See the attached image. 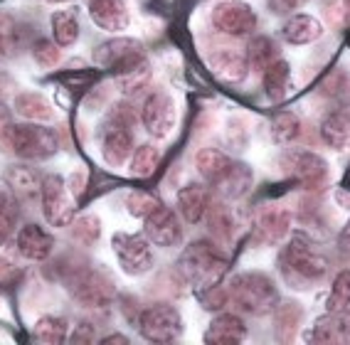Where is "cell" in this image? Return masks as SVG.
Masks as SVG:
<instances>
[{"mask_svg": "<svg viewBox=\"0 0 350 345\" xmlns=\"http://www.w3.org/2000/svg\"><path fill=\"white\" fill-rule=\"evenodd\" d=\"M47 3H52V5H59V3H72V0H47Z\"/></svg>", "mask_w": 350, "mask_h": 345, "instance_id": "51", "label": "cell"}, {"mask_svg": "<svg viewBox=\"0 0 350 345\" xmlns=\"http://www.w3.org/2000/svg\"><path fill=\"white\" fill-rule=\"evenodd\" d=\"M348 338V333H345L343 326V316L340 314H323L319 320H316V326L313 331L306 335V340H313V343H321V345H333V343H340V340Z\"/></svg>", "mask_w": 350, "mask_h": 345, "instance_id": "27", "label": "cell"}, {"mask_svg": "<svg viewBox=\"0 0 350 345\" xmlns=\"http://www.w3.org/2000/svg\"><path fill=\"white\" fill-rule=\"evenodd\" d=\"M13 107H15V111L27 121H40V124H44V121L55 119V109H52L50 99L44 94H40V92H20V94H15Z\"/></svg>", "mask_w": 350, "mask_h": 345, "instance_id": "25", "label": "cell"}, {"mask_svg": "<svg viewBox=\"0 0 350 345\" xmlns=\"http://www.w3.org/2000/svg\"><path fill=\"white\" fill-rule=\"evenodd\" d=\"M23 50V30L10 13L0 10V59H13Z\"/></svg>", "mask_w": 350, "mask_h": 345, "instance_id": "31", "label": "cell"}, {"mask_svg": "<svg viewBox=\"0 0 350 345\" xmlns=\"http://www.w3.org/2000/svg\"><path fill=\"white\" fill-rule=\"evenodd\" d=\"M69 340H72L75 345L94 343V340H96V328L92 326V323H87V320H84V323H79V326L75 328V333L69 335Z\"/></svg>", "mask_w": 350, "mask_h": 345, "instance_id": "44", "label": "cell"}, {"mask_svg": "<svg viewBox=\"0 0 350 345\" xmlns=\"http://www.w3.org/2000/svg\"><path fill=\"white\" fill-rule=\"evenodd\" d=\"M301 318H304V311H301L299 303H284V306L274 308V331L276 338L282 343L294 340L296 331L301 326Z\"/></svg>", "mask_w": 350, "mask_h": 345, "instance_id": "30", "label": "cell"}, {"mask_svg": "<svg viewBox=\"0 0 350 345\" xmlns=\"http://www.w3.org/2000/svg\"><path fill=\"white\" fill-rule=\"evenodd\" d=\"M210 188L205 182H188L183 185L175 195V202H178V212L183 215V220L190 222V225H198L210 210Z\"/></svg>", "mask_w": 350, "mask_h": 345, "instance_id": "19", "label": "cell"}, {"mask_svg": "<svg viewBox=\"0 0 350 345\" xmlns=\"http://www.w3.org/2000/svg\"><path fill=\"white\" fill-rule=\"evenodd\" d=\"M282 168L286 170L294 180H299L301 185H306V188L319 185V182H323V178L328 176V165H325V161L311 151L286 153V156L282 158Z\"/></svg>", "mask_w": 350, "mask_h": 345, "instance_id": "15", "label": "cell"}, {"mask_svg": "<svg viewBox=\"0 0 350 345\" xmlns=\"http://www.w3.org/2000/svg\"><path fill=\"white\" fill-rule=\"evenodd\" d=\"M3 180H5V188L18 197V202H32L40 197V182H42V178L30 165H10L5 170Z\"/></svg>", "mask_w": 350, "mask_h": 345, "instance_id": "21", "label": "cell"}, {"mask_svg": "<svg viewBox=\"0 0 350 345\" xmlns=\"http://www.w3.org/2000/svg\"><path fill=\"white\" fill-rule=\"evenodd\" d=\"M92 59H94L96 67L109 69L116 77L121 72H126V69L146 62V52H144V44L138 42V40L116 35V38L107 40V42L96 44L94 52H92Z\"/></svg>", "mask_w": 350, "mask_h": 345, "instance_id": "8", "label": "cell"}, {"mask_svg": "<svg viewBox=\"0 0 350 345\" xmlns=\"http://www.w3.org/2000/svg\"><path fill=\"white\" fill-rule=\"evenodd\" d=\"M158 205H161V202H158L150 193H146V190H133V193H129V197H126L129 215H131V217H141V220H144L146 215L153 212Z\"/></svg>", "mask_w": 350, "mask_h": 345, "instance_id": "41", "label": "cell"}, {"mask_svg": "<svg viewBox=\"0 0 350 345\" xmlns=\"http://www.w3.org/2000/svg\"><path fill=\"white\" fill-rule=\"evenodd\" d=\"M321 138L333 151L350 148V111H331L321 124Z\"/></svg>", "mask_w": 350, "mask_h": 345, "instance_id": "24", "label": "cell"}, {"mask_svg": "<svg viewBox=\"0 0 350 345\" xmlns=\"http://www.w3.org/2000/svg\"><path fill=\"white\" fill-rule=\"evenodd\" d=\"M18 197L8 188H0V247L5 245L8 239L13 237L15 230H18Z\"/></svg>", "mask_w": 350, "mask_h": 345, "instance_id": "35", "label": "cell"}, {"mask_svg": "<svg viewBox=\"0 0 350 345\" xmlns=\"http://www.w3.org/2000/svg\"><path fill=\"white\" fill-rule=\"evenodd\" d=\"M84 188H87V173H84V170H77V173H72V185H69V193L77 197V195L84 193Z\"/></svg>", "mask_w": 350, "mask_h": 345, "instance_id": "47", "label": "cell"}, {"mask_svg": "<svg viewBox=\"0 0 350 345\" xmlns=\"http://www.w3.org/2000/svg\"><path fill=\"white\" fill-rule=\"evenodd\" d=\"M340 316H343V326H345V333H348V335H350V306L345 308V311H343V314H340Z\"/></svg>", "mask_w": 350, "mask_h": 345, "instance_id": "50", "label": "cell"}, {"mask_svg": "<svg viewBox=\"0 0 350 345\" xmlns=\"http://www.w3.org/2000/svg\"><path fill=\"white\" fill-rule=\"evenodd\" d=\"M338 249L350 254V220H348V225L340 230V234H338Z\"/></svg>", "mask_w": 350, "mask_h": 345, "instance_id": "48", "label": "cell"}, {"mask_svg": "<svg viewBox=\"0 0 350 345\" xmlns=\"http://www.w3.org/2000/svg\"><path fill=\"white\" fill-rule=\"evenodd\" d=\"M195 165H198V173H200L202 180L210 188H217L232 170L234 161L225 151H219V148H200L198 156H195Z\"/></svg>", "mask_w": 350, "mask_h": 345, "instance_id": "22", "label": "cell"}, {"mask_svg": "<svg viewBox=\"0 0 350 345\" xmlns=\"http://www.w3.org/2000/svg\"><path fill=\"white\" fill-rule=\"evenodd\" d=\"M136 326L138 333L148 343H173V340L180 338L183 333V316L175 306H170L165 301H158L141 308Z\"/></svg>", "mask_w": 350, "mask_h": 345, "instance_id": "6", "label": "cell"}, {"mask_svg": "<svg viewBox=\"0 0 350 345\" xmlns=\"http://www.w3.org/2000/svg\"><path fill=\"white\" fill-rule=\"evenodd\" d=\"M279 274L291 289L306 291L328 274V259L311 247L304 234H294L279 251Z\"/></svg>", "mask_w": 350, "mask_h": 345, "instance_id": "2", "label": "cell"}, {"mask_svg": "<svg viewBox=\"0 0 350 345\" xmlns=\"http://www.w3.org/2000/svg\"><path fill=\"white\" fill-rule=\"evenodd\" d=\"M59 151V138L50 126L40 121L10 124L0 128V153L20 158V161H47Z\"/></svg>", "mask_w": 350, "mask_h": 345, "instance_id": "3", "label": "cell"}, {"mask_svg": "<svg viewBox=\"0 0 350 345\" xmlns=\"http://www.w3.org/2000/svg\"><path fill=\"white\" fill-rule=\"evenodd\" d=\"M247 338V326L237 314H217L207 326L202 340L210 345H234Z\"/></svg>", "mask_w": 350, "mask_h": 345, "instance_id": "20", "label": "cell"}, {"mask_svg": "<svg viewBox=\"0 0 350 345\" xmlns=\"http://www.w3.org/2000/svg\"><path fill=\"white\" fill-rule=\"evenodd\" d=\"M144 232L148 237L150 245L161 247V249H170L183 242V227L178 215L165 205H158L150 215L144 217Z\"/></svg>", "mask_w": 350, "mask_h": 345, "instance_id": "14", "label": "cell"}, {"mask_svg": "<svg viewBox=\"0 0 350 345\" xmlns=\"http://www.w3.org/2000/svg\"><path fill=\"white\" fill-rule=\"evenodd\" d=\"M99 146H101V158L107 161L111 168H121L126 161H131L133 156V133L131 126L121 124V121L107 116L99 128Z\"/></svg>", "mask_w": 350, "mask_h": 345, "instance_id": "13", "label": "cell"}, {"mask_svg": "<svg viewBox=\"0 0 350 345\" xmlns=\"http://www.w3.org/2000/svg\"><path fill=\"white\" fill-rule=\"evenodd\" d=\"M141 124L153 138H168L178 124V107L168 92H153L141 107Z\"/></svg>", "mask_w": 350, "mask_h": 345, "instance_id": "11", "label": "cell"}, {"mask_svg": "<svg viewBox=\"0 0 350 345\" xmlns=\"http://www.w3.org/2000/svg\"><path fill=\"white\" fill-rule=\"evenodd\" d=\"M59 281L75 296V301L84 308H109L116 301V284L99 266L92 264H64Z\"/></svg>", "mask_w": 350, "mask_h": 345, "instance_id": "4", "label": "cell"}, {"mask_svg": "<svg viewBox=\"0 0 350 345\" xmlns=\"http://www.w3.org/2000/svg\"><path fill=\"white\" fill-rule=\"evenodd\" d=\"M210 20H213V27L227 38H247L256 30V18L254 8L244 0H222L213 8L210 13Z\"/></svg>", "mask_w": 350, "mask_h": 345, "instance_id": "10", "label": "cell"}, {"mask_svg": "<svg viewBox=\"0 0 350 345\" xmlns=\"http://www.w3.org/2000/svg\"><path fill=\"white\" fill-rule=\"evenodd\" d=\"M87 13L99 30L111 32V35H121L131 25V15L124 0H89Z\"/></svg>", "mask_w": 350, "mask_h": 345, "instance_id": "16", "label": "cell"}, {"mask_svg": "<svg viewBox=\"0 0 350 345\" xmlns=\"http://www.w3.org/2000/svg\"><path fill=\"white\" fill-rule=\"evenodd\" d=\"M113 79H116V87L121 89V94H126V96L144 92L146 84L150 82V64H148V59H146V62H141V64H136V67H131V69H126V72L116 74Z\"/></svg>", "mask_w": 350, "mask_h": 345, "instance_id": "36", "label": "cell"}, {"mask_svg": "<svg viewBox=\"0 0 350 345\" xmlns=\"http://www.w3.org/2000/svg\"><path fill=\"white\" fill-rule=\"evenodd\" d=\"M304 0H269V5H271V13H288V10H294V8H299Z\"/></svg>", "mask_w": 350, "mask_h": 345, "instance_id": "46", "label": "cell"}, {"mask_svg": "<svg viewBox=\"0 0 350 345\" xmlns=\"http://www.w3.org/2000/svg\"><path fill=\"white\" fill-rule=\"evenodd\" d=\"M111 249L124 274L144 276L153 269V251H150V242L146 234L116 232L111 237Z\"/></svg>", "mask_w": 350, "mask_h": 345, "instance_id": "9", "label": "cell"}, {"mask_svg": "<svg viewBox=\"0 0 350 345\" xmlns=\"http://www.w3.org/2000/svg\"><path fill=\"white\" fill-rule=\"evenodd\" d=\"M288 79H291V67H288L286 59H276L274 64L262 72V82H264V89H267V94L269 99L279 101L286 96V87H288Z\"/></svg>", "mask_w": 350, "mask_h": 345, "instance_id": "32", "label": "cell"}, {"mask_svg": "<svg viewBox=\"0 0 350 345\" xmlns=\"http://www.w3.org/2000/svg\"><path fill=\"white\" fill-rule=\"evenodd\" d=\"M210 230H213L217 237H222V239H227L232 234V215H230V210H227L225 205H210Z\"/></svg>", "mask_w": 350, "mask_h": 345, "instance_id": "43", "label": "cell"}, {"mask_svg": "<svg viewBox=\"0 0 350 345\" xmlns=\"http://www.w3.org/2000/svg\"><path fill=\"white\" fill-rule=\"evenodd\" d=\"M244 52H247L250 69H254V72H264L269 64H274L276 59H279V47H276L274 40L267 38V35H256V38H252Z\"/></svg>", "mask_w": 350, "mask_h": 345, "instance_id": "28", "label": "cell"}, {"mask_svg": "<svg viewBox=\"0 0 350 345\" xmlns=\"http://www.w3.org/2000/svg\"><path fill=\"white\" fill-rule=\"evenodd\" d=\"M252 188V170L244 163H234L227 178L217 185V190L225 195L227 200H242Z\"/></svg>", "mask_w": 350, "mask_h": 345, "instance_id": "34", "label": "cell"}, {"mask_svg": "<svg viewBox=\"0 0 350 345\" xmlns=\"http://www.w3.org/2000/svg\"><path fill=\"white\" fill-rule=\"evenodd\" d=\"M20 276V271L5 257H0V284H13Z\"/></svg>", "mask_w": 350, "mask_h": 345, "instance_id": "45", "label": "cell"}, {"mask_svg": "<svg viewBox=\"0 0 350 345\" xmlns=\"http://www.w3.org/2000/svg\"><path fill=\"white\" fill-rule=\"evenodd\" d=\"M198 296V301L205 311H222V308L230 303V294H227L225 286H210V289H202V291H195Z\"/></svg>", "mask_w": 350, "mask_h": 345, "instance_id": "42", "label": "cell"}, {"mask_svg": "<svg viewBox=\"0 0 350 345\" xmlns=\"http://www.w3.org/2000/svg\"><path fill=\"white\" fill-rule=\"evenodd\" d=\"M40 210L50 227H69L75 222V202L62 176L47 173L40 182Z\"/></svg>", "mask_w": 350, "mask_h": 345, "instance_id": "7", "label": "cell"}, {"mask_svg": "<svg viewBox=\"0 0 350 345\" xmlns=\"http://www.w3.org/2000/svg\"><path fill=\"white\" fill-rule=\"evenodd\" d=\"M348 44H350V32H348Z\"/></svg>", "mask_w": 350, "mask_h": 345, "instance_id": "52", "label": "cell"}, {"mask_svg": "<svg viewBox=\"0 0 350 345\" xmlns=\"http://www.w3.org/2000/svg\"><path fill=\"white\" fill-rule=\"evenodd\" d=\"M323 23L319 18L306 13H296L284 23L282 27V38L288 44H311L316 40L323 38Z\"/></svg>", "mask_w": 350, "mask_h": 345, "instance_id": "23", "label": "cell"}, {"mask_svg": "<svg viewBox=\"0 0 350 345\" xmlns=\"http://www.w3.org/2000/svg\"><path fill=\"white\" fill-rule=\"evenodd\" d=\"M345 3H348V8H350V0H345Z\"/></svg>", "mask_w": 350, "mask_h": 345, "instance_id": "53", "label": "cell"}, {"mask_svg": "<svg viewBox=\"0 0 350 345\" xmlns=\"http://www.w3.org/2000/svg\"><path fill=\"white\" fill-rule=\"evenodd\" d=\"M227 294L242 314L250 316L274 314V308L279 306V291H276L274 281L262 271H244V274L230 279Z\"/></svg>", "mask_w": 350, "mask_h": 345, "instance_id": "5", "label": "cell"}, {"mask_svg": "<svg viewBox=\"0 0 350 345\" xmlns=\"http://www.w3.org/2000/svg\"><path fill=\"white\" fill-rule=\"evenodd\" d=\"M291 222H294V212L286 205L262 207L254 217V225H252V239L262 247L279 245L291 232Z\"/></svg>", "mask_w": 350, "mask_h": 345, "instance_id": "12", "label": "cell"}, {"mask_svg": "<svg viewBox=\"0 0 350 345\" xmlns=\"http://www.w3.org/2000/svg\"><path fill=\"white\" fill-rule=\"evenodd\" d=\"M207 64L213 69V74L219 82L227 84H239L244 82V77L250 72V62H247V52L232 50V47H217L215 52L207 55Z\"/></svg>", "mask_w": 350, "mask_h": 345, "instance_id": "18", "label": "cell"}, {"mask_svg": "<svg viewBox=\"0 0 350 345\" xmlns=\"http://www.w3.org/2000/svg\"><path fill=\"white\" fill-rule=\"evenodd\" d=\"M101 345H113V343H129V338H126L124 333H109V335H104V338L99 340Z\"/></svg>", "mask_w": 350, "mask_h": 345, "instance_id": "49", "label": "cell"}, {"mask_svg": "<svg viewBox=\"0 0 350 345\" xmlns=\"http://www.w3.org/2000/svg\"><path fill=\"white\" fill-rule=\"evenodd\" d=\"M325 306H328L331 314H343L345 308L350 306V269H343L333 279L331 294H328Z\"/></svg>", "mask_w": 350, "mask_h": 345, "instance_id": "38", "label": "cell"}, {"mask_svg": "<svg viewBox=\"0 0 350 345\" xmlns=\"http://www.w3.org/2000/svg\"><path fill=\"white\" fill-rule=\"evenodd\" d=\"M175 269L188 286H193L195 291H202L222 284V279L230 271V259L217 245L207 242V239H198L180 251Z\"/></svg>", "mask_w": 350, "mask_h": 345, "instance_id": "1", "label": "cell"}, {"mask_svg": "<svg viewBox=\"0 0 350 345\" xmlns=\"http://www.w3.org/2000/svg\"><path fill=\"white\" fill-rule=\"evenodd\" d=\"M32 59L44 69H52L59 64L62 59V50H59V44L55 40H47V38H40L38 42L32 44Z\"/></svg>", "mask_w": 350, "mask_h": 345, "instance_id": "40", "label": "cell"}, {"mask_svg": "<svg viewBox=\"0 0 350 345\" xmlns=\"http://www.w3.org/2000/svg\"><path fill=\"white\" fill-rule=\"evenodd\" d=\"M50 27H52V40L59 47H72V44H77V40L81 35L79 18H77L75 10H55L50 15Z\"/></svg>", "mask_w": 350, "mask_h": 345, "instance_id": "26", "label": "cell"}, {"mask_svg": "<svg viewBox=\"0 0 350 345\" xmlns=\"http://www.w3.org/2000/svg\"><path fill=\"white\" fill-rule=\"evenodd\" d=\"M301 136V119L291 111L276 113L271 121V138L276 143H291Z\"/></svg>", "mask_w": 350, "mask_h": 345, "instance_id": "37", "label": "cell"}, {"mask_svg": "<svg viewBox=\"0 0 350 345\" xmlns=\"http://www.w3.org/2000/svg\"><path fill=\"white\" fill-rule=\"evenodd\" d=\"M158 165H161V151L153 143H144L138 146V148H133L129 173L133 178H138V180H148V178L156 176Z\"/></svg>", "mask_w": 350, "mask_h": 345, "instance_id": "33", "label": "cell"}, {"mask_svg": "<svg viewBox=\"0 0 350 345\" xmlns=\"http://www.w3.org/2000/svg\"><path fill=\"white\" fill-rule=\"evenodd\" d=\"M15 247L18 254L27 262H47L55 251V237H52L44 227L35 225H23L15 234Z\"/></svg>", "mask_w": 350, "mask_h": 345, "instance_id": "17", "label": "cell"}, {"mask_svg": "<svg viewBox=\"0 0 350 345\" xmlns=\"http://www.w3.org/2000/svg\"><path fill=\"white\" fill-rule=\"evenodd\" d=\"M32 335H35L40 343L62 345L69 340V323H67V318H62V316H42V318L35 320Z\"/></svg>", "mask_w": 350, "mask_h": 345, "instance_id": "29", "label": "cell"}, {"mask_svg": "<svg viewBox=\"0 0 350 345\" xmlns=\"http://www.w3.org/2000/svg\"><path fill=\"white\" fill-rule=\"evenodd\" d=\"M72 239L81 247H92L99 242L101 237V220L94 215H84L77 222H72Z\"/></svg>", "mask_w": 350, "mask_h": 345, "instance_id": "39", "label": "cell"}]
</instances>
